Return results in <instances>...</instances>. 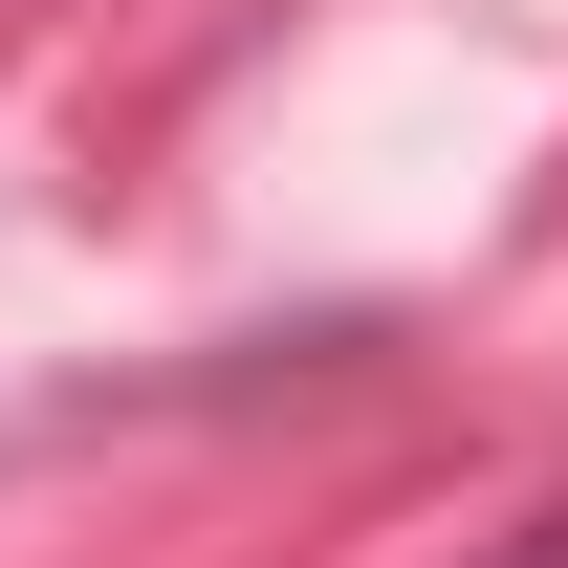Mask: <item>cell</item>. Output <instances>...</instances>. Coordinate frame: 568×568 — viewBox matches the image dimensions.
Returning <instances> with one entry per match:
<instances>
[{
    "label": "cell",
    "mask_w": 568,
    "mask_h": 568,
    "mask_svg": "<svg viewBox=\"0 0 568 568\" xmlns=\"http://www.w3.org/2000/svg\"><path fill=\"white\" fill-rule=\"evenodd\" d=\"M481 568H568V503H547V525H503V547H481Z\"/></svg>",
    "instance_id": "1"
}]
</instances>
